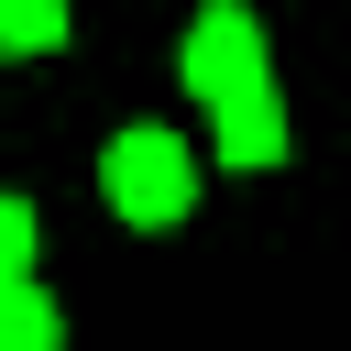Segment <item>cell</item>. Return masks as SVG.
Segmentation results:
<instances>
[{"mask_svg":"<svg viewBox=\"0 0 351 351\" xmlns=\"http://www.w3.org/2000/svg\"><path fill=\"white\" fill-rule=\"evenodd\" d=\"M33 241H44L33 197H0V285H11V274H33Z\"/></svg>","mask_w":351,"mask_h":351,"instance_id":"cell-6","label":"cell"},{"mask_svg":"<svg viewBox=\"0 0 351 351\" xmlns=\"http://www.w3.org/2000/svg\"><path fill=\"white\" fill-rule=\"evenodd\" d=\"M0 44L11 55H55L66 44V0H0Z\"/></svg>","mask_w":351,"mask_h":351,"instance_id":"cell-5","label":"cell"},{"mask_svg":"<svg viewBox=\"0 0 351 351\" xmlns=\"http://www.w3.org/2000/svg\"><path fill=\"white\" fill-rule=\"evenodd\" d=\"M55 340H66L55 296H44L33 274H11V285H0V351H55Z\"/></svg>","mask_w":351,"mask_h":351,"instance_id":"cell-4","label":"cell"},{"mask_svg":"<svg viewBox=\"0 0 351 351\" xmlns=\"http://www.w3.org/2000/svg\"><path fill=\"white\" fill-rule=\"evenodd\" d=\"M176 77H186L197 99H230L241 77H263V22H252V11H230V0H208V11H197V33H186V55H176Z\"/></svg>","mask_w":351,"mask_h":351,"instance_id":"cell-2","label":"cell"},{"mask_svg":"<svg viewBox=\"0 0 351 351\" xmlns=\"http://www.w3.org/2000/svg\"><path fill=\"white\" fill-rule=\"evenodd\" d=\"M208 110H219V165H230V176H274V165H285V99H274V66L241 77L230 99H208Z\"/></svg>","mask_w":351,"mask_h":351,"instance_id":"cell-3","label":"cell"},{"mask_svg":"<svg viewBox=\"0 0 351 351\" xmlns=\"http://www.w3.org/2000/svg\"><path fill=\"white\" fill-rule=\"evenodd\" d=\"M99 186H110V208H121L132 230H176V219L197 208V165H186V143H176V132H154V121L110 132Z\"/></svg>","mask_w":351,"mask_h":351,"instance_id":"cell-1","label":"cell"}]
</instances>
